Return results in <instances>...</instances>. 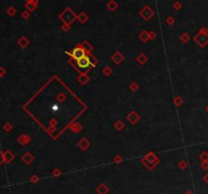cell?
I'll use <instances>...</instances> for the list:
<instances>
[{
    "label": "cell",
    "instance_id": "4",
    "mask_svg": "<svg viewBox=\"0 0 208 194\" xmlns=\"http://www.w3.org/2000/svg\"><path fill=\"white\" fill-rule=\"evenodd\" d=\"M140 13H141V15H143V17L145 18V19H149V18L151 17V15H152V11L150 10V8L148 7V6L144 7V9L142 10Z\"/></svg>",
    "mask_w": 208,
    "mask_h": 194
},
{
    "label": "cell",
    "instance_id": "1",
    "mask_svg": "<svg viewBox=\"0 0 208 194\" xmlns=\"http://www.w3.org/2000/svg\"><path fill=\"white\" fill-rule=\"evenodd\" d=\"M76 64L79 68H81V69H86V68L89 67L90 65V61H89V58H88L87 56H83L81 57V58L77 59V61H76Z\"/></svg>",
    "mask_w": 208,
    "mask_h": 194
},
{
    "label": "cell",
    "instance_id": "2",
    "mask_svg": "<svg viewBox=\"0 0 208 194\" xmlns=\"http://www.w3.org/2000/svg\"><path fill=\"white\" fill-rule=\"evenodd\" d=\"M60 17L62 18V19L64 20L65 22H68V24H70V22L74 20V18H75V15H74V13L70 9H66V11L63 12V13L61 14Z\"/></svg>",
    "mask_w": 208,
    "mask_h": 194
},
{
    "label": "cell",
    "instance_id": "3",
    "mask_svg": "<svg viewBox=\"0 0 208 194\" xmlns=\"http://www.w3.org/2000/svg\"><path fill=\"white\" fill-rule=\"evenodd\" d=\"M72 55H73V57L74 58L77 60V59H79V58H81V57H83V56H85L84 55V50L82 48H75L73 50V52H72Z\"/></svg>",
    "mask_w": 208,
    "mask_h": 194
}]
</instances>
